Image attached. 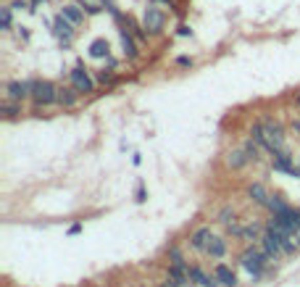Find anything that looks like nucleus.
<instances>
[{
  "label": "nucleus",
  "instance_id": "nucleus-1",
  "mask_svg": "<svg viewBox=\"0 0 300 287\" xmlns=\"http://www.w3.org/2000/svg\"><path fill=\"white\" fill-rule=\"evenodd\" d=\"M266 253L263 250H256V248H248L242 256H240V266L253 277V279H258L263 274V263H266Z\"/></svg>",
  "mask_w": 300,
  "mask_h": 287
},
{
  "label": "nucleus",
  "instance_id": "nucleus-2",
  "mask_svg": "<svg viewBox=\"0 0 300 287\" xmlns=\"http://www.w3.org/2000/svg\"><path fill=\"white\" fill-rule=\"evenodd\" d=\"M32 100L37 105H50L58 100V87L48 79H34L32 82Z\"/></svg>",
  "mask_w": 300,
  "mask_h": 287
},
{
  "label": "nucleus",
  "instance_id": "nucleus-3",
  "mask_svg": "<svg viewBox=\"0 0 300 287\" xmlns=\"http://www.w3.org/2000/svg\"><path fill=\"white\" fill-rule=\"evenodd\" d=\"M164 27H166V13L161 11L155 3H150V6L143 11V29L150 32V34H158Z\"/></svg>",
  "mask_w": 300,
  "mask_h": 287
},
{
  "label": "nucleus",
  "instance_id": "nucleus-4",
  "mask_svg": "<svg viewBox=\"0 0 300 287\" xmlns=\"http://www.w3.org/2000/svg\"><path fill=\"white\" fill-rule=\"evenodd\" d=\"M74 29H77V24H72L63 13H58L56 16V21H53V34L58 37V42L63 48H68L72 45V40H74Z\"/></svg>",
  "mask_w": 300,
  "mask_h": 287
},
{
  "label": "nucleus",
  "instance_id": "nucleus-5",
  "mask_svg": "<svg viewBox=\"0 0 300 287\" xmlns=\"http://www.w3.org/2000/svg\"><path fill=\"white\" fill-rule=\"evenodd\" d=\"M72 84L77 87L79 93H92V90H95V82H92L90 71L84 69L82 63H77L74 69H72Z\"/></svg>",
  "mask_w": 300,
  "mask_h": 287
},
{
  "label": "nucleus",
  "instance_id": "nucleus-6",
  "mask_svg": "<svg viewBox=\"0 0 300 287\" xmlns=\"http://www.w3.org/2000/svg\"><path fill=\"white\" fill-rule=\"evenodd\" d=\"M6 95L11 98V100H24V98H32V82H8L6 84Z\"/></svg>",
  "mask_w": 300,
  "mask_h": 287
},
{
  "label": "nucleus",
  "instance_id": "nucleus-7",
  "mask_svg": "<svg viewBox=\"0 0 300 287\" xmlns=\"http://www.w3.org/2000/svg\"><path fill=\"white\" fill-rule=\"evenodd\" d=\"M211 229L208 227H200V229H195L192 232V237H190V245L195 248V250H205L208 248V242H211Z\"/></svg>",
  "mask_w": 300,
  "mask_h": 287
},
{
  "label": "nucleus",
  "instance_id": "nucleus-8",
  "mask_svg": "<svg viewBox=\"0 0 300 287\" xmlns=\"http://www.w3.org/2000/svg\"><path fill=\"white\" fill-rule=\"evenodd\" d=\"M261 242H263V253H266V258H269V261H276V256L282 253V248H279V242L274 240V235H271V232H263Z\"/></svg>",
  "mask_w": 300,
  "mask_h": 287
},
{
  "label": "nucleus",
  "instance_id": "nucleus-9",
  "mask_svg": "<svg viewBox=\"0 0 300 287\" xmlns=\"http://www.w3.org/2000/svg\"><path fill=\"white\" fill-rule=\"evenodd\" d=\"M214 277H216L219 284H224V287H237V277H235V272L229 269V266H224V263H219V266H216Z\"/></svg>",
  "mask_w": 300,
  "mask_h": 287
},
{
  "label": "nucleus",
  "instance_id": "nucleus-10",
  "mask_svg": "<svg viewBox=\"0 0 300 287\" xmlns=\"http://www.w3.org/2000/svg\"><path fill=\"white\" fill-rule=\"evenodd\" d=\"M77 95H79V90L72 84V87H58V100L56 103H61L63 108H72L74 103H77Z\"/></svg>",
  "mask_w": 300,
  "mask_h": 287
},
{
  "label": "nucleus",
  "instance_id": "nucleus-11",
  "mask_svg": "<svg viewBox=\"0 0 300 287\" xmlns=\"http://www.w3.org/2000/svg\"><path fill=\"white\" fill-rule=\"evenodd\" d=\"M248 195H250L258 206H266V208H269V203H271V195H269V192H266V187H263V185H258V182L248 187Z\"/></svg>",
  "mask_w": 300,
  "mask_h": 287
},
{
  "label": "nucleus",
  "instance_id": "nucleus-12",
  "mask_svg": "<svg viewBox=\"0 0 300 287\" xmlns=\"http://www.w3.org/2000/svg\"><path fill=\"white\" fill-rule=\"evenodd\" d=\"M250 161H253V158L245 153V148H242V150H232V153L226 156V164L232 166V169H242V166H245V164H250Z\"/></svg>",
  "mask_w": 300,
  "mask_h": 287
},
{
  "label": "nucleus",
  "instance_id": "nucleus-13",
  "mask_svg": "<svg viewBox=\"0 0 300 287\" xmlns=\"http://www.w3.org/2000/svg\"><path fill=\"white\" fill-rule=\"evenodd\" d=\"M61 13H63V16L68 19V21H72V24H77V27H79L82 21H84V11H82L79 6H74V3L63 6V8H61Z\"/></svg>",
  "mask_w": 300,
  "mask_h": 287
},
{
  "label": "nucleus",
  "instance_id": "nucleus-14",
  "mask_svg": "<svg viewBox=\"0 0 300 287\" xmlns=\"http://www.w3.org/2000/svg\"><path fill=\"white\" fill-rule=\"evenodd\" d=\"M190 279H195L200 287H214L219 282L216 277H208V274H205L203 269H198V266H190Z\"/></svg>",
  "mask_w": 300,
  "mask_h": 287
},
{
  "label": "nucleus",
  "instance_id": "nucleus-15",
  "mask_svg": "<svg viewBox=\"0 0 300 287\" xmlns=\"http://www.w3.org/2000/svg\"><path fill=\"white\" fill-rule=\"evenodd\" d=\"M121 50L127 58H134L137 56V45H134V37L129 29H121Z\"/></svg>",
  "mask_w": 300,
  "mask_h": 287
},
{
  "label": "nucleus",
  "instance_id": "nucleus-16",
  "mask_svg": "<svg viewBox=\"0 0 300 287\" xmlns=\"http://www.w3.org/2000/svg\"><path fill=\"white\" fill-rule=\"evenodd\" d=\"M90 56L92 58H108V40H103V37L92 40L90 42Z\"/></svg>",
  "mask_w": 300,
  "mask_h": 287
},
{
  "label": "nucleus",
  "instance_id": "nucleus-17",
  "mask_svg": "<svg viewBox=\"0 0 300 287\" xmlns=\"http://www.w3.org/2000/svg\"><path fill=\"white\" fill-rule=\"evenodd\" d=\"M208 256H214V258H221L224 253H226V242H224V237H211V242H208Z\"/></svg>",
  "mask_w": 300,
  "mask_h": 287
},
{
  "label": "nucleus",
  "instance_id": "nucleus-18",
  "mask_svg": "<svg viewBox=\"0 0 300 287\" xmlns=\"http://www.w3.org/2000/svg\"><path fill=\"white\" fill-rule=\"evenodd\" d=\"M11 11H13L11 6L0 8V29H11V24H13V13Z\"/></svg>",
  "mask_w": 300,
  "mask_h": 287
},
{
  "label": "nucleus",
  "instance_id": "nucleus-19",
  "mask_svg": "<svg viewBox=\"0 0 300 287\" xmlns=\"http://www.w3.org/2000/svg\"><path fill=\"white\" fill-rule=\"evenodd\" d=\"M0 111H3V114L11 119V116H16V114L21 111V105H19V100H11V98H8L3 105H0Z\"/></svg>",
  "mask_w": 300,
  "mask_h": 287
},
{
  "label": "nucleus",
  "instance_id": "nucleus-20",
  "mask_svg": "<svg viewBox=\"0 0 300 287\" xmlns=\"http://www.w3.org/2000/svg\"><path fill=\"white\" fill-rule=\"evenodd\" d=\"M242 148H245V153H248L253 161L258 158V142H256V137H248V140L242 142Z\"/></svg>",
  "mask_w": 300,
  "mask_h": 287
},
{
  "label": "nucleus",
  "instance_id": "nucleus-21",
  "mask_svg": "<svg viewBox=\"0 0 300 287\" xmlns=\"http://www.w3.org/2000/svg\"><path fill=\"white\" fill-rule=\"evenodd\" d=\"M258 235H261V227L258 224H248V227L240 229V237H245V240H256Z\"/></svg>",
  "mask_w": 300,
  "mask_h": 287
},
{
  "label": "nucleus",
  "instance_id": "nucleus-22",
  "mask_svg": "<svg viewBox=\"0 0 300 287\" xmlns=\"http://www.w3.org/2000/svg\"><path fill=\"white\" fill-rule=\"evenodd\" d=\"M169 258H171L174 266H184V269H187V263H184V258H182V253L177 248H169Z\"/></svg>",
  "mask_w": 300,
  "mask_h": 287
},
{
  "label": "nucleus",
  "instance_id": "nucleus-23",
  "mask_svg": "<svg viewBox=\"0 0 300 287\" xmlns=\"http://www.w3.org/2000/svg\"><path fill=\"white\" fill-rule=\"evenodd\" d=\"M98 82H103V84H111V82H113V74L103 69V71H98Z\"/></svg>",
  "mask_w": 300,
  "mask_h": 287
},
{
  "label": "nucleus",
  "instance_id": "nucleus-24",
  "mask_svg": "<svg viewBox=\"0 0 300 287\" xmlns=\"http://www.w3.org/2000/svg\"><path fill=\"white\" fill-rule=\"evenodd\" d=\"M229 216H232V208H221V213H219V222L229 224Z\"/></svg>",
  "mask_w": 300,
  "mask_h": 287
},
{
  "label": "nucleus",
  "instance_id": "nucleus-25",
  "mask_svg": "<svg viewBox=\"0 0 300 287\" xmlns=\"http://www.w3.org/2000/svg\"><path fill=\"white\" fill-rule=\"evenodd\" d=\"M11 8H27V11H29L32 6L27 3V0H13V3H11Z\"/></svg>",
  "mask_w": 300,
  "mask_h": 287
},
{
  "label": "nucleus",
  "instance_id": "nucleus-26",
  "mask_svg": "<svg viewBox=\"0 0 300 287\" xmlns=\"http://www.w3.org/2000/svg\"><path fill=\"white\" fill-rule=\"evenodd\" d=\"M177 63H179V66H190L192 61H190L187 56H179V58H177Z\"/></svg>",
  "mask_w": 300,
  "mask_h": 287
},
{
  "label": "nucleus",
  "instance_id": "nucleus-27",
  "mask_svg": "<svg viewBox=\"0 0 300 287\" xmlns=\"http://www.w3.org/2000/svg\"><path fill=\"white\" fill-rule=\"evenodd\" d=\"M137 201H140V203L145 201V187H143V185H140V187H137Z\"/></svg>",
  "mask_w": 300,
  "mask_h": 287
},
{
  "label": "nucleus",
  "instance_id": "nucleus-28",
  "mask_svg": "<svg viewBox=\"0 0 300 287\" xmlns=\"http://www.w3.org/2000/svg\"><path fill=\"white\" fill-rule=\"evenodd\" d=\"M82 232V224H72V227H68V235H79Z\"/></svg>",
  "mask_w": 300,
  "mask_h": 287
},
{
  "label": "nucleus",
  "instance_id": "nucleus-29",
  "mask_svg": "<svg viewBox=\"0 0 300 287\" xmlns=\"http://www.w3.org/2000/svg\"><path fill=\"white\" fill-rule=\"evenodd\" d=\"M190 32H192V29H190V27H187V24H182V27H179V34H182V37H187V34H190Z\"/></svg>",
  "mask_w": 300,
  "mask_h": 287
},
{
  "label": "nucleus",
  "instance_id": "nucleus-30",
  "mask_svg": "<svg viewBox=\"0 0 300 287\" xmlns=\"http://www.w3.org/2000/svg\"><path fill=\"white\" fill-rule=\"evenodd\" d=\"M295 222H297V227H300V211H295Z\"/></svg>",
  "mask_w": 300,
  "mask_h": 287
},
{
  "label": "nucleus",
  "instance_id": "nucleus-31",
  "mask_svg": "<svg viewBox=\"0 0 300 287\" xmlns=\"http://www.w3.org/2000/svg\"><path fill=\"white\" fill-rule=\"evenodd\" d=\"M295 132H297V135H300V121H295Z\"/></svg>",
  "mask_w": 300,
  "mask_h": 287
},
{
  "label": "nucleus",
  "instance_id": "nucleus-32",
  "mask_svg": "<svg viewBox=\"0 0 300 287\" xmlns=\"http://www.w3.org/2000/svg\"><path fill=\"white\" fill-rule=\"evenodd\" d=\"M297 108H300V93H297Z\"/></svg>",
  "mask_w": 300,
  "mask_h": 287
},
{
  "label": "nucleus",
  "instance_id": "nucleus-33",
  "mask_svg": "<svg viewBox=\"0 0 300 287\" xmlns=\"http://www.w3.org/2000/svg\"><path fill=\"white\" fill-rule=\"evenodd\" d=\"M90 3H92V0H90Z\"/></svg>",
  "mask_w": 300,
  "mask_h": 287
},
{
  "label": "nucleus",
  "instance_id": "nucleus-34",
  "mask_svg": "<svg viewBox=\"0 0 300 287\" xmlns=\"http://www.w3.org/2000/svg\"><path fill=\"white\" fill-rule=\"evenodd\" d=\"M166 287H169V284H166Z\"/></svg>",
  "mask_w": 300,
  "mask_h": 287
}]
</instances>
